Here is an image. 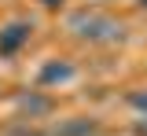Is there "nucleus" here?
Listing matches in <instances>:
<instances>
[]
</instances>
